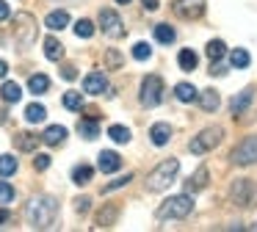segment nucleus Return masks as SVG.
I'll return each mask as SVG.
<instances>
[{
	"mask_svg": "<svg viewBox=\"0 0 257 232\" xmlns=\"http://www.w3.org/2000/svg\"><path fill=\"white\" fill-rule=\"evenodd\" d=\"M25 215H28L34 229H47V226H53V221H56V215H58V202L53 196H36L34 202L28 204Z\"/></svg>",
	"mask_w": 257,
	"mask_h": 232,
	"instance_id": "nucleus-1",
	"label": "nucleus"
},
{
	"mask_svg": "<svg viewBox=\"0 0 257 232\" xmlns=\"http://www.w3.org/2000/svg\"><path fill=\"white\" fill-rule=\"evenodd\" d=\"M172 11L180 20H199L205 14V0H174Z\"/></svg>",
	"mask_w": 257,
	"mask_h": 232,
	"instance_id": "nucleus-10",
	"label": "nucleus"
},
{
	"mask_svg": "<svg viewBox=\"0 0 257 232\" xmlns=\"http://www.w3.org/2000/svg\"><path fill=\"white\" fill-rule=\"evenodd\" d=\"M177 64H180V69H183V72H194V69H196V64H199V58H196L194 50H180Z\"/></svg>",
	"mask_w": 257,
	"mask_h": 232,
	"instance_id": "nucleus-24",
	"label": "nucleus"
},
{
	"mask_svg": "<svg viewBox=\"0 0 257 232\" xmlns=\"http://www.w3.org/2000/svg\"><path fill=\"white\" fill-rule=\"evenodd\" d=\"M89 202H91L89 196H80L78 204H75V207H78V213H86V210H89Z\"/></svg>",
	"mask_w": 257,
	"mask_h": 232,
	"instance_id": "nucleus-43",
	"label": "nucleus"
},
{
	"mask_svg": "<svg viewBox=\"0 0 257 232\" xmlns=\"http://www.w3.org/2000/svg\"><path fill=\"white\" fill-rule=\"evenodd\" d=\"M130 180H133V174H124V177H119V180H113V182H108V185L105 188H102V191H105V193H111L113 191V188H122V185H127V182Z\"/></svg>",
	"mask_w": 257,
	"mask_h": 232,
	"instance_id": "nucleus-40",
	"label": "nucleus"
},
{
	"mask_svg": "<svg viewBox=\"0 0 257 232\" xmlns=\"http://www.w3.org/2000/svg\"><path fill=\"white\" fill-rule=\"evenodd\" d=\"M194 210V199H191V193H180V196H169L166 202L158 207V218L166 221V218H185V215Z\"/></svg>",
	"mask_w": 257,
	"mask_h": 232,
	"instance_id": "nucleus-3",
	"label": "nucleus"
},
{
	"mask_svg": "<svg viewBox=\"0 0 257 232\" xmlns=\"http://www.w3.org/2000/svg\"><path fill=\"white\" fill-rule=\"evenodd\" d=\"M116 3H119V6H127V3H130V0H116Z\"/></svg>",
	"mask_w": 257,
	"mask_h": 232,
	"instance_id": "nucleus-48",
	"label": "nucleus"
},
{
	"mask_svg": "<svg viewBox=\"0 0 257 232\" xmlns=\"http://www.w3.org/2000/svg\"><path fill=\"white\" fill-rule=\"evenodd\" d=\"M205 53H207V58H210V61H221L224 53H227V44H224L221 39H213V42H207Z\"/></svg>",
	"mask_w": 257,
	"mask_h": 232,
	"instance_id": "nucleus-29",
	"label": "nucleus"
},
{
	"mask_svg": "<svg viewBox=\"0 0 257 232\" xmlns=\"http://www.w3.org/2000/svg\"><path fill=\"white\" fill-rule=\"evenodd\" d=\"M249 53H246L243 47H235L232 53H229V64L235 66V69H246V66H249Z\"/></svg>",
	"mask_w": 257,
	"mask_h": 232,
	"instance_id": "nucleus-31",
	"label": "nucleus"
},
{
	"mask_svg": "<svg viewBox=\"0 0 257 232\" xmlns=\"http://www.w3.org/2000/svg\"><path fill=\"white\" fill-rule=\"evenodd\" d=\"M64 138H67V127L64 125H50L42 133V141H45L47 147H58V144H64Z\"/></svg>",
	"mask_w": 257,
	"mask_h": 232,
	"instance_id": "nucleus-16",
	"label": "nucleus"
},
{
	"mask_svg": "<svg viewBox=\"0 0 257 232\" xmlns=\"http://www.w3.org/2000/svg\"><path fill=\"white\" fill-rule=\"evenodd\" d=\"M45 55H47L50 61H61V58H64V44L58 42V39L47 36V39H45Z\"/></svg>",
	"mask_w": 257,
	"mask_h": 232,
	"instance_id": "nucleus-23",
	"label": "nucleus"
},
{
	"mask_svg": "<svg viewBox=\"0 0 257 232\" xmlns=\"http://www.w3.org/2000/svg\"><path fill=\"white\" fill-rule=\"evenodd\" d=\"M75 33H78L80 39H91L94 36V22L91 20H78L75 22Z\"/></svg>",
	"mask_w": 257,
	"mask_h": 232,
	"instance_id": "nucleus-35",
	"label": "nucleus"
},
{
	"mask_svg": "<svg viewBox=\"0 0 257 232\" xmlns=\"http://www.w3.org/2000/svg\"><path fill=\"white\" fill-rule=\"evenodd\" d=\"M141 6H144V11H158V9H161L158 0H141Z\"/></svg>",
	"mask_w": 257,
	"mask_h": 232,
	"instance_id": "nucleus-44",
	"label": "nucleus"
},
{
	"mask_svg": "<svg viewBox=\"0 0 257 232\" xmlns=\"http://www.w3.org/2000/svg\"><path fill=\"white\" fill-rule=\"evenodd\" d=\"M17 171V158L12 155H0V177H12Z\"/></svg>",
	"mask_w": 257,
	"mask_h": 232,
	"instance_id": "nucleus-33",
	"label": "nucleus"
},
{
	"mask_svg": "<svg viewBox=\"0 0 257 232\" xmlns=\"http://www.w3.org/2000/svg\"><path fill=\"white\" fill-rule=\"evenodd\" d=\"M14 36H17L20 47H28V44L34 42V39H36V20H34V14L23 11V14L14 17Z\"/></svg>",
	"mask_w": 257,
	"mask_h": 232,
	"instance_id": "nucleus-7",
	"label": "nucleus"
},
{
	"mask_svg": "<svg viewBox=\"0 0 257 232\" xmlns=\"http://www.w3.org/2000/svg\"><path fill=\"white\" fill-rule=\"evenodd\" d=\"M196 94H199V91H196L191 83H177V86H174V97H177L180 102H194Z\"/></svg>",
	"mask_w": 257,
	"mask_h": 232,
	"instance_id": "nucleus-28",
	"label": "nucleus"
},
{
	"mask_svg": "<svg viewBox=\"0 0 257 232\" xmlns=\"http://www.w3.org/2000/svg\"><path fill=\"white\" fill-rule=\"evenodd\" d=\"M229 158H232L235 166H251V163H257V136H246L243 141H240L238 147L229 152Z\"/></svg>",
	"mask_w": 257,
	"mask_h": 232,
	"instance_id": "nucleus-8",
	"label": "nucleus"
},
{
	"mask_svg": "<svg viewBox=\"0 0 257 232\" xmlns=\"http://www.w3.org/2000/svg\"><path fill=\"white\" fill-rule=\"evenodd\" d=\"M251 102H254V88H243L238 97H232L229 110H232V116H240V113H246V110L251 108Z\"/></svg>",
	"mask_w": 257,
	"mask_h": 232,
	"instance_id": "nucleus-13",
	"label": "nucleus"
},
{
	"mask_svg": "<svg viewBox=\"0 0 257 232\" xmlns=\"http://www.w3.org/2000/svg\"><path fill=\"white\" fill-rule=\"evenodd\" d=\"M9 17H12V9H9V3H6V0H0V22H3V20H9Z\"/></svg>",
	"mask_w": 257,
	"mask_h": 232,
	"instance_id": "nucleus-42",
	"label": "nucleus"
},
{
	"mask_svg": "<svg viewBox=\"0 0 257 232\" xmlns=\"http://www.w3.org/2000/svg\"><path fill=\"white\" fill-rule=\"evenodd\" d=\"M196 97H199V105H202V110H205V113H213V110L221 105V97H218V91H213V88L196 94Z\"/></svg>",
	"mask_w": 257,
	"mask_h": 232,
	"instance_id": "nucleus-19",
	"label": "nucleus"
},
{
	"mask_svg": "<svg viewBox=\"0 0 257 232\" xmlns=\"http://www.w3.org/2000/svg\"><path fill=\"white\" fill-rule=\"evenodd\" d=\"M108 136H111V141H116V144H127L130 141V130L124 125H111L108 127Z\"/></svg>",
	"mask_w": 257,
	"mask_h": 232,
	"instance_id": "nucleus-32",
	"label": "nucleus"
},
{
	"mask_svg": "<svg viewBox=\"0 0 257 232\" xmlns=\"http://www.w3.org/2000/svg\"><path fill=\"white\" fill-rule=\"evenodd\" d=\"M28 91L31 94H47L50 91V77L47 75H31L28 77Z\"/></svg>",
	"mask_w": 257,
	"mask_h": 232,
	"instance_id": "nucleus-22",
	"label": "nucleus"
},
{
	"mask_svg": "<svg viewBox=\"0 0 257 232\" xmlns=\"http://www.w3.org/2000/svg\"><path fill=\"white\" fill-rule=\"evenodd\" d=\"M155 39L161 44H172L174 39H177V31H174L172 25H166V22H158L155 25Z\"/></svg>",
	"mask_w": 257,
	"mask_h": 232,
	"instance_id": "nucleus-26",
	"label": "nucleus"
},
{
	"mask_svg": "<svg viewBox=\"0 0 257 232\" xmlns=\"http://www.w3.org/2000/svg\"><path fill=\"white\" fill-rule=\"evenodd\" d=\"M14 147H17L20 152H34V149L39 147V136H34V133H17V136H14Z\"/></svg>",
	"mask_w": 257,
	"mask_h": 232,
	"instance_id": "nucleus-17",
	"label": "nucleus"
},
{
	"mask_svg": "<svg viewBox=\"0 0 257 232\" xmlns=\"http://www.w3.org/2000/svg\"><path fill=\"white\" fill-rule=\"evenodd\" d=\"M163 99V77L161 75H147L141 80V105L144 108H155Z\"/></svg>",
	"mask_w": 257,
	"mask_h": 232,
	"instance_id": "nucleus-6",
	"label": "nucleus"
},
{
	"mask_svg": "<svg viewBox=\"0 0 257 232\" xmlns=\"http://www.w3.org/2000/svg\"><path fill=\"white\" fill-rule=\"evenodd\" d=\"M152 55V47L147 42H139V44H133V58L136 61H147Z\"/></svg>",
	"mask_w": 257,
	"mask_h": 232,
	"instance_id": "nucleus-37",
	"label": "nucleus"
},
{
	"mask_svg": "<svg viewBox=\"0 0 257 232\" xmlns=\"http://www.w3.org/2000/svg\"><path fill=\"white\" fill-rule=\"evenodd\" d=\"M97 169L102 171V174H113V171L119 169V166H122V158H119L116 152H113V149H102L100 155H97Z\"/></svg>",
	"mask_w": 257,
	"mask_h": 232,
	"instance_id": "nucleus-12",
	"label": "nucleus"
},
{
	"mask_svg": "<svg viewBox=\"0 0 257 232\" xmlns=\"http://www.w3.org/2000/svg\"><path fill=\"white\" fill-rule=\"evenodd\" d=\"M150 141L155 144V147H166V144L172 141V127H169V122H155V125L150 127Z\"/></svg>",
	"mask_w": 257,
	"mask_h": 232,
	"instance_id": "nucleus-14",
	"label": "nucleus"
},
{
	"mask_svg": "<svg viewBox=\"0 0 257 232\" xmlns=\"http://www.w3.org/2000/svg\"><path fill=\"white\" fill-rule=\"evenodd\" d=\"M34 169L36 171H47V169H50V155H36V158H34Z\"/></svg>",
	"mask_w": 257,
	"mask_h": 232,
	"instance_id": "nucleus-39",
	"label": "nucleus"
},
{
	"mask_svg": "<svg viewBox=\"0 0 257 232\" xmlns=\"http://www.w3.org/2000/svg\"><path fill=\"white\" fill-rule=\"evenodd\" d=\"M213 64H216V66H213V69H210V72H216V75H218V77H221V75H227V69H224V66H221V64H218V61H213Z\"/></svg>",
	"mask_w": 257,
	"mask_h": 232,
	"instance_id": "nucleus-46",
	"label": "nucleus"
},
{
	"mask_svg": "<svg viewBox=\"0 0 257 232\" xmlns=\"http://www.w3.org/2000/svg\"><path fill=\"white\" fill-rule=\"evenodd\" d=\"M177 171H180V160L177 158L163 160V163H158L155 169L150 171V177H147V188H150V191H163V188H169L174 182Z\"/></svg>",
	"mask_w": 257,
	"mask_h": 232,
	"instance_id": "nucleus-2",
	"label": "nucleus"
},
{
	"mask_svg": "<svg viewBox=\"0 0 257 232\" xmlns=\"http://www.w3.org/2000/svg\"><path fill=\"white\" fill-rule=\"evenodd\" d=\"M83 91L91 94V97L108 91V77L102 75V72H89V75H86V80H83Z\"/></svg>",
	"mask_w": 257,
	"mask_h": 232,
	"instance_id": "nucleus-11",
	"label": "nucleus"
},
{
	"mask_svg": "<svg viewBox=\"0 0 257 232\" xmlns=\"http://www.w3.org/2000/svg\"><path fill=\"white\" fill-rule=\"evenodd\" d=\"M61 77H64V80H75V77H78V69H75V66H64Z\"/></svg>",
	"mask_w": 257,
	"mask_h": 232,
	"instance_id": "nucleus-41",
	"label": "nucleus"
},
{
	"mask_svg": "<svg viewBox=\"0 0 257 232\" xmlns=\"http://www.w3.org/2000/svg\"><path fill=\"white\" fill-rule=\"evenodd\" d=\"M45 116H47V108L39 105V102H34V105L25 108V122H28V125H39V122H45Z\"/></svg>",
	"mask_w": 257,
	"mask_h": 232,
	"instance_id": "nucleus-25",
	"label": "nucleus"
},
{
	"mask_svg": "<svg viewBox=\"0 0 257 232\" xmlns=\"http://www.w3.org/2000/svg\"><path fill=\"white\" fill-rule=\"evenodd\" d=\"M221 138H224V130H221V127H205L199 136L191 138L188 149H191L194 155H205V152H210L213 147H218V144H221Z\"/></svg>",
	"mask_w": 257,
	"mask_h": 232,
	"instance_id": "nucleus-5",
	"label": "nucleus"
},
{
	"mask_svg": "<svg viewBox=\"0 0 257 232\" xmlns=\"http://www.w3.org/2000/svg\"><path fill=\"white\" fill-rule=\"evenodd\" d=\"M9 221H12V213H9L6 207H0V226H6Z\"/></svg>",
	"mask_w": 257,
	"mask_h": 232,
	"instance_id": "nucleus-45",
	"label": "nucleus"
},
{
	"mask_svg": "<svg viewBox=\"0 0 257 232\" xmlns=\"http://www.w3.org/2000/svg\"><path fill=\"white\" fill-rule=\"evenodd\" d=\"M6 72H9V64H6V61H0V80L6 77Z\"/></svg>",
	"mask_w": 257,
	"mask_h": 232,
	"instance_id": "nucleus-47",
	"label": "nucleus"
},
{
	"mask_svg": "<svg viewBox=\"0 0 257 232\" xmlns=\"http://www.w3.org/2000/svg\"><path fill=\"white\" fill-rule=\"evenodd\" d=\"M116 215H119V204H105V207L100 210V213H97V226H113L116 224Z\"/></svg>",
	"mask_w": 257,
	"mask_h": 232,
	"instance_id": "nucleus-18",
	"label": "nucleus"
},
{
	"mask_svg": "<svg viewBox=\"0 0 257 232\" xmlns=\"http://www.w3.org/2000/svg\"><path fill=\"white\" fill-rule=\"evenodd\" d=\"M64 108L83 110V97H80V91H67V94H64Z\"/></svg>",
	"mask_w": 257,
	"mask_h": 232,
	"instance_id": "nucleus-34",
	"label": "nucleus"
},
{
	"mask_svg": "<svg viewBox=\"0 0 257 232\" xmlns=\"http://www.w3.org/2000/svg\"><path fill=\"white\" fill-rule=\"evenodd\" d=\"M100 28H102V33L111 36V39H122L124 36L122 17H119L116 11H111V9H102L100 11Z\"/></svg>",
	"mask_w": 257,
	"mask_h": 232,
	"instance_id": "nucleus-9",
	"label": "nucleus"
},
{
	"mask_svg": "<svg viewBox=\"0 0 257 232\" xmlns=\"http://www.w3.org/2000/svg\"><path fill=\"white\" fill-rule=\"evenodd\" d=\"M78 133L86 138V141L97 138V136H100V127H97V119H80V122H78Z\"/></svg>",
	"mask_w": 257,
	"mask_h": 232,
	"instance_id": "nucleus-27",
	"label": "nucleus"
},
{
	"mask_svg": "<svg viewBox=\"0 0 257 232\" xmlns=\"http://www.w3.org/2000/svg\"><path fill=\"white\" fill-rule=\"evenodd\" d=\"M0 97L6 99V102H20V97H23V88L17 86V83H3V88H0Z\"/></svg>",
	"mask_w": 257,
	"mask_h": 232,
	"instance_id": "nucleus-30",
	"label": "nucleus"
},
{
	"mask_svg": "<svg viewBox=\"0 0 257 232\" xmlns=\"http://www.w3.org/2000/svg\"><path fill=\"white\" fill-rule=\"evenodd\" d=\"M105 64H108V69H122V64H124L122 53L111 47V50H108V53H105Z\"/></svg>",
	"mask_w": 257,
	"mask_h": 232,
	"instance_id": "nucleus-36",
	"label": "nucleus"
},
{
	"mask_svg": "<svg viewBox=\"0 0 257 232\" xmlns=\"http://www.w3.org/2000/svg\"><path fill=\"white\" fill-rule=\"evenodd\" d=\"M207 177H210L207 166H199V169L185 180V193H196V191H202V188H207Z\"/></svg>",
	"mask_w": 257,
	"mask_h": 232,
	"instance_id": "nucleus-15",
	"label": "nucleus"
},
{
	"mask_svg": "<svg viewBox=\"0 0 257 232\" xmlns=\"http://www.w3.org/2000/svg\"><path fill=\"white\" fill-rule=\"evenodd\" d=\"M91 177H94V169H91L89 163H80V166H75V169H72V182H75V185H89Z\"/></svg>",
	"mask_w": 257,
	"mask_h": 232,
	"instance_id": "nucleus-21",
	"label": "nucleus"
},
{
	"mask_svg": "<svg viewBox=\"0 0 257 232\" xmlns=\"http://www.w3.org/2000/svg\"><path fill=\"white\" fill-rule=\"evenodd\" d=\"M9 202H14V188L6 180H0V204H9Z\"/></svg>",
	"mask_w": 257,
	"mask_h": 232,
	"instance_id": "nucleus-38",
	"label": "nucleus"
},
{
	"mask_svg": "<svg viewBox=\"0 0 257 232\" xmlns=\"http://www.w3.org/2000/svg\"><path fill=\"white\" fill-rule=\"evenodd\" d=\"M45 25L50 28V31H64V28L69 25V14L67 11H50L45 20Z\"/></svg>",
	"mask_w": 257,
	"mask_h": 232,
	"instance_id": "nucleus-20",
	"label": "nucleus"
},
{
	"mask_svg": "<svg viewBox=\"0 0 257 232\" xmlns=\"http://www.w3.org/2000/svg\"><path fill=\"white\" fill-rule=\"evenodd\" d=\"M229 199H232V204H238V207H251V204H257V185L251 180H246V177H240V180H235L232 185H229Z\"/></svg>",
	"mask_w": 257,
	"mask_h": 232,
	"instance_id": "nucleus-4",
	"label": "nucleus"
}]
</instances>
